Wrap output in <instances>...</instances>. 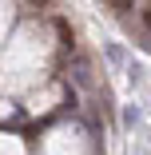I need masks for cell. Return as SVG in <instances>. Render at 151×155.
I'll return each mask as SVG.
<instances>
[{
  "label": "cell",
  "instance_id": "1",
  "mask_svg": "<svg viewBox=\"0 0 151 155\" xmlns=\"http://www.w3.org/2000/svg\"><path fill=\"white\" fill-rule=\"evenodd\" d=\"M68 80H72V87H80V91H87L96 80H92V64H87V56H72L68 60Z\"/></svg>",
  "mask_w": 151,
  "mask_h": 155
},
{
  "label": "cell",
  "instance_id": "2",
  "mask_svg": "<svg viewBox=\"0 0 151 155\" xmlns=\"http://www.w3.org/2000/svg\"><path fill=\"white\" fill-rule=\"evenodd\" d=\"M139 28H143V36H147V44H151V0L139 8Z\"/></svg>",
  "mask_w": 151,
  "mask_h": 155
},
{
  "label": "cell",
  "instance_id": "3",
  "mask_svg": "<svg viewBox=\"0 0 151 155\" xmlns=\"http://www.w3.org/2000/svg\"><path fill=\"white\" fill-rule=\"evenodd\" d=\"M103 4H107V8H111L115 16H123L127 8H135V0H103Z\"/></svg>",
  "mask_w": 151,
  "mask_h": 155
},
{
  "label": "cell",
  "instance_id": "4",
  "mask_svg": "<svg viewBox=\"0 0 151 155\" xmlns=\"http://www.w3.org/2000/svg\"><path fill=\"white\" fill-rule=\"evenodd\" d=\"M135 123H139V107H127L123 111V127H135Z\"/></svg>",
  "mask_w": 151,
  "mask_h": 155
},
{
  "label": "cell",
  "instance_id": "5",
  "mask_svg": "<svg viewBox=\"0 0 151 155\" xmlns=\"http://www.w3.org/2000/svg\"><path fill=\"white\" fill-rule=\"evenodd\" d=\"M107 56H111V64H123V48H115V44H111V48H107Z\"/></svg>",
  "mask_w": 151,
  "mask_h": 155
}]
</instances>
